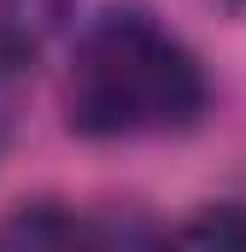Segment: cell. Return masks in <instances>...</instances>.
Wrapping results in <instances>:
<instances>
[{"label":"cell","mask_w":246,"mask_h":252,"mask_svg":"<svg viewBox=\"0 0 246 252\" xmlns=\"http://www.w3.org/2000/svg\"><path fill=\"white\" fill-rule=\"evenodd\" d=\"M12 124H18V59L0 53V147H6Z\"/></svg>","instance_id":"cell-5"},{"label":"cell","mask_w":246,"mask_h":252,"mask_svg":"<svg viewBox=\"0 0 246 252\" xmlns=\"http://www.w3.org/2000/svg\"><path fill=\"white\" fill-rule=\"evenodd\" d=\"M176 241H193V247H246V205H217L205 217H193L176 229Z\"/></svg>","instance_id":"cell-4"},{"label":"cell","mask_w":246,"mask_h":252,"mask_svg":"<svg viewBox=\"0 0 246 252\" xmlns=\"http://www.w3.org/2000/svg\"><path fill=\"white\" fill-rule=\"evenodd\" d=\"M205 112V70L182 41L135 12L112 6L94 18L64 64V124L88 141L170 135Z\"/></svg>","instance_id":"cell-1"},{"label":"cell","mask_w":246,"mask_h":252,"mask_svg":"<svg viewBox=\"0 0 246 252\" xmlns=\"http://www.w3.org/2000/svg\"><path fill=\"white\" fill-rule=\"evenodd\" d=\"M76 241H112V229L100 223H82L59 205H35V211H18L6 229H0V247H76Z\"/></svg>","instance_id":"cell-3"},{"label":"cell","mask_w":246,"mask_h":252,"mask_svg":"<svg viewBox=\"0 0 246 252\" xmlns=\"http://www.w3.org/2000/svg\"><path fill=\"white\" fill-rule=\"evenodd\" d=\"M193 6H205L217 18H246V0H193Z\"/></svg>","instance_id":"cell-6"},{"label":"cell","mask_w":246,"mask_h":252,"mask_svg":"<svg viewBox=\"0 0 246 252\" xmlns=\"http://www.w3.org/2000/svg\"><path fill=\"white\" fill-rule=\"evenodd\" d=\"M76 0H0V53L12 59H35L64 24H70Z\"/></svg>","instance_id":"cell-2"}]
</instances>
